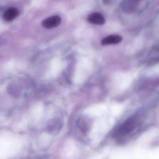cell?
Segmentation results:
<instances>
[{"mask_svg":"<svg viewBox=\"0 0 159 159\" xmlns=\"http://www.w3.org/2000/svg\"><path fill=\"white\" fill-rule=\"evenodd\" d=\"M87 19L89 23L96 25H103L106 22L104 17L98 12H94L90 14Z\"/></svg>","mask_w":159,"mask_h":159,"instance_id":"obj_3","label":"cell"},{"mask_svg":"<svg viewBox=\"0 0 159 159\" xmlns=\"http://www.w3.org/2000/svg\"><path fill=\"white\" fill-rule=\"evenodd\" d=\"M141 2V1H125L122 3V8L124 11L128 12H133L135 11H139L142 9H145L147 6L148 4L146 2Z\"/></svg>","mask_w":159,"mask_h":159,"instance_id":"obj_1","label":"cell"},{"mask_svg":"<svg viewBox=\"0 0 159 159\" xmlns=\"http://www.w3.org/2000/svg\"><path fill=\"white\" fill-rule=\"evenodd\" d=\"M122 37L118 35H112L105 37L102 41V45L116 44L120 43L122 41Z\"/></svg>","mask_w":159,"mask_h":159,"instance_id":"obj_4","label":"cell"},{"mask_svg":"<svg viewBox=\"0 0 159 159\" xmlns=\"http://www.w3.org/2000/svg\"><path fill=\"white\" fill-rule=\"evenodd\" d=\"M61 21V18L56 15L44 20L42 21V25L45 29H53L58 27L60 24Z\"/></svg>","mask_w":159,"mask_h":159,"instance_id":"obj_2","label":"cell"},{"mask_svg":"<svg viewBox=\"0 0 159 159\" xmlns=\"http://www.w3.org/2000/svg\"><path fill=\"white\" fill-rule=\"evenodd\" d=\"M18 14L19 11L15 7H10L6 10L3 17L6 21H10L14 20Z\"/></svg>","mask_w":159,"mask_h":159,"instance_id":"obj_5","label":"cell"}]
</instances>
